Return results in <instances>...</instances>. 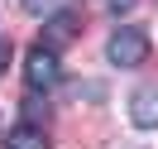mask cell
<instances>
[{
  "label": "cell",
  "mask_w": 158,
  "mask_h": 149,
  "mask_svg": "<svg viewBox=\"0 0 158 149\" xmlns=\"http://www.w3.org/2000/svg\"><path fill=\"white\" fill-rule=\"evenodd\" d=\"M72 34H77V15H67V10H62V15H53V20H48V39H43V43L58 53L62 43L72 39Z\"/></svg>",
  "instance_id": "cell-5"
},
{
  "label": "cell",
  "mask_w": 158,
  "mask_h": 149,
  "mask_svg": "<svg viewBox=\"0 0 158 149\" xmlns=\"http://www.w3.org/2000/svg\"><path fill=\"white\" fill-rule=\"evenodd\" d=\"M129 120L139 130H158V82H148L129 96Z\"/></svg>",
  "instance_id": "cell-3"
},
{
  "label": "cell",
  "mask_w": 158,
  "mask_h": 149,
  "mask_svg": "<svg viewBox=\"0 0 158 149\" xmlns=\"http://www.w3.org/2000/svg\"><path fill=\"white\" fill-rule=\"evenodd\" d=\"M106 10H115V15L120 10H134V0H106Z\"/></svg>",
  "instance_id": "cell-8"
},
{
  "label": "cell",
  "mask_w": 158,
  "mask_h": 149,
  "mask_svg": "<svg viewBox=\"0 0 158 149\" xmlns=\"http://www.w3.org/2000/svg\"><path fill=\"white\" fill-rule=\"evenodd\" d=\"M106 58L115 63V68H139V63L148 58V34L134 29V24L115 29V34H110V43H106Z\"/></svg>",
  "instance_id": "cell-2"
},
{
  "label": "cell",
  "mask_w": 158,
  "mask_h": 149,
  "mask_svg": "<svg viewBox=\"0 0 158 149\" xmlns=\"http://www.w3.org/2000/svg\"><path fill=\"white\" fill-rule=\"evenodd\" d=\"M0 149H48V135H43L39 125H15Z\"/></svg>",
  "instance_id": "cell-4"
},
{
  "label": "cell",
  "mask_w": 158,
  "mask_h": 149,
  "mask_svg": "<svg viewBox=\"0 0 158 149\" xmlns=\"http://www.w3.org/2000/svg\"><path fill=\"white\" fill-rule=\"evenodd\" d=\"M24 82H29V91H53L62 82V63L58 53L48 48V43H34L29 58H24Z\"/></svg>",
  "instance_id": "cell-1"
},
{
  "label": "cell",
  "mask_w": 158,
  "mask_h": 149,
  "mask_svg": "<svg viewBox=\"0 0 158 149\" xmlns=\"http://www.w3.org/2000/svg\"><path fill=\"white\" fill-rule=\"evenodd\" d=\"M10 58H15V43H10V39H5V34H0V72L10 68Z\"/></svg>",
  "instance_id": "cell-7"
},
{
  "label": "cell",
  "mask_w": 158,
  "mask_h": 149,
  "mask_svg": "<svg viewBox=\"0 0 158 149\" xmlns=\"http://www.w3.org/2000/svg\"><path fill=\"white\" fill-rule=\"evenodd\" d=\"M19 5H24V15H48L58 0H19Z\"/></svg>",
  "instance_id": "cell-6"
}]
</instances>
